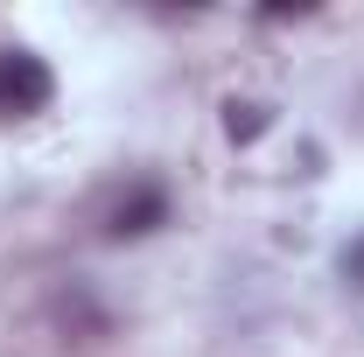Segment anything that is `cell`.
Masks as SVG:
<instances>
[{
    "instance_id": "obj_1",
    "label": "cell",
    "mask_w": 364,
    "mask_h": 357,
    "mask_svg": "<svg viewBox=\"0 0 364 357\" xmlns=\"http://www.w3.org/2000/svg\"><path fill=\"white\" fill-rule=\"evenodd\" d=\"M56 78H49L43 56H28V49H0V112H14V119H28V112H43Z\"/></svg>"
},
{
    "instance_id": "obj_2",
    "label": "cell",
    "mask_w": 364,
    "mask_h": 357,
    "mask_svg": "<svg viewBox=\"0 0 364 357\" xmlns=\"http://www.w3.org/2000/svg\"><path fill=\"white\" fill-rule=\"evenodd\" d=\"M168 224V189L161 182H140L127 189L112 211H105V238H147V231H161Z\"/></svg>"
},
{
    "instance_id": "obj_3",
    "label": "cell",
    "mask_w": 364,
    "mask_h": 357,
    "mask_svg": "<svg viewBox=\"0 0 364 357\" xmlns=\"http://www.w3.org/2000/svg\"><path fill=\"white\" fill-rule=\"evenodd\" d=\"M225 134H231V140H259V134H267V105L231 98V105H225Z\"/></svg>"
},
{
    "instance_id": "obj_4",
    "label": "cell",
    "mask_w": 364,
    "mask_h": 357,
    "mask_svg": "<svg viewBox=\"0 0 364 357\" xmlns=\"http://www.w3.org/2000/svg\"><path fill=\"white\" fill-rule=\"evenodd\" d=\"M63 322H77L85 336H105V315L91 309V302H85V294H77V287H70V302H63Z\"/></svg>"
},
{
    "instance_id": "obj_5",
    "label": "cell",
    "mask_w": 364,
    "mask_h": 357,
    "mask_svg": "<svg viewBox=\"0 0 364 357\" xmlns=\"http://www.w3.org/2000/svg\"><path fill=\"white\" fill-rule=\"evenodd\" d=\"M343 280H350V287H364V238L343 252Z\"/></svg>"
}]
</instances>
